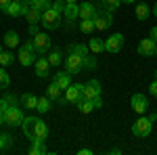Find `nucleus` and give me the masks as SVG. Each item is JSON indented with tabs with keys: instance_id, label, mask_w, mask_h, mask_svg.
Returning a JSON list of instances; mask_svg holds the SVG:
<instances>
[{
	"instance_id": "obj_27",
	"label": "nucleus",
	"mask_w": 157,
	"mask_h": 155,
	"mask_svg": "<svg viewBox=\"0 0 157 155\" xmlns=\"http://www.w3.org/2000/svg\"><path fill=\"white\" fill-rule=\"evenodd\" d=\"M61 61H63V55H61L59 48H57V50H50V55H48L50 67H57V65H61Z\"/></svg>"
},
{
	"instance_id": "obj_14",
	"label": "nucleus",
	"mask_w": 157,
	"mask_h": 155,
	"mask_svg": "<svg viewBox=\"0 0 157 155\" xmlns=\"http://www.w3.org/2000/svg\"><path fill=\"white\" fill-rule=\"evenodd\" d=\"M101 96V82L98 80H90L84 84V99H97Z\"/></svg>"
},
{
	"instance_id": "obj_7",
	"label": "nucleus",
	"mask_w": 157,
	"mask_h": 155,
	"mask_svg": "<svg viewBox=\"0 0 157 155\" xmlns=\"http://www.w3.org/2000/svg\"><path fill=\"white\" fill-rule=\"evenodd\" d=\"M94 25L97 29H107L113 25V13L107 11V9H98L97 15H94Z\"/></svg>"
},
{
	"instance_id": "obj_20",
	"label": "nucleus",
	"mask_w": 157,
	"mask_h": 155,
	"mask_svg": "<svg viewBox=\"0 0 157 155\" xmlns=\"http://www.w3.org/2000/svg\"><path fill=\"white\" fill-rule=\"evenodd\" d=\"M21 103H23V109H36L38 105V96L32 95V92H25L23 96H21Z\"/></svg>"
},
{
	"instance_id": "obj_48",
	"label": "nucleus",
	"mask_w": 157,
	"mask_h": 155,
	"mask_svg": "<svg viewBox=\"0 0 157 155\" xmlns=\"http://www.w3.org/2000/svg\"><path fill=\"white\" fill-rule=\"evenodd\" d=\"M0 52H2V44H0Z\"/></svg>"
},
{
	"instance_id": "obj_39",
	"label": "nucleus",
	"mask_w": 157,
	"mask_h": 155,
	"mask_svg": "<svg viewBox=\"0 0 157 155\" xmlns=\"http://www.w3.org/2000/svg\"><path fill=\"white\" fill-rule=\"evenodd\" d=\"M149 90H151V95H153V96H157V80L149 86Z\"/></svg>"
},
{
	"instance_id": "obj_44",
	"label": "nucleus",
	"mask_w": 157,
	"mask_h": 155,
	"mask_svg": "<svg viewBox=\"0 0 157 155\" xmlns=\"http://www.w3.org/2000/svg\"><path fill=\"white\" fill-rule=\"evenodd\" d=\"M2 124H4V115L0 113V126H2Z\"/></svg>"
},
{
	"instance_id": "obj_4",
	"label": "nucleus",
	"mask_w": 157,
	"mask_h": 155,
	"mask_svg": "<svg viewBox=\"0 0 157 155\" xmlns=\"http://www.w3.org/2000/svg\"><path fill=\"white\" fill-rule=\"evenodd\" d=\"M23 111L17 107V105H11L4 113V124H9L11 128H17V126H23Z\"/></svg>"
},
{
	"instance_id": "obj_36",
	"label": "nucleus",
	"mask_w": 157,
	"mask_h": 155,
	"mask_svg": "<svg viewBox=\"0 0 157 155\" xmlns=\"http://www.w3.org/2000/svg\"><path fill=\"white\" fill-rule=\"evenodd\" d=\"M11 107V103H9V99H0V113L4 115L6 113V109Z\"/></svg>"
},
{
	"instance_id": "obj_40",
	"label": "nucleus",
	"mask_w": 157,
	"mask_h": 155,
	"mask_svg": "<svg viewBox=\"0 0 157 155\" xmlns=\"http://www.w3.org/2000/svg\"><path fill=\"white\" fill-rule=\"evenodd\" d=\"M9 4H11V0H0V11H6Z\"/></svg>"
},
{
	"instance_id": "obj_22",
	"label": "nucleus",
	"mask_w": 157,
	"mask_h": 155,
	"mask_svg": "<svg viewBox=\"0 0 157 155\" xmlns=\"http://www.w3.org/2000/svg\"><path fill=\"white\" fill-rule=\"evenodd\" d=\"M149 15H151L149 4H147V2H138V4H136V17H138L140 21H145V19H149Z\"/></svg>"
},
{
	"instance_id": "obj_50",
	"label": "nucleus",
	"mask_w": 157,
	"mask_h": 155,
	"mask_svg": "<svg viewBox=\"0 0 157 155\" xmlns=\"http://www.w3.org/2000/svg\"><path fill=\"white\" fill-rule=\"evenodd\" d=\"M155 55H157V50H155Z\"/></svg>"
},
{
	"instance_id": "obj_49",
	"label": "nucleus",
	"mask_w": 157,
	"mask_h": 155,
	"mask_svg": "<svg viewBox=\"0 0 157 155\" xmlns=\"http://www.w3.org/2000/svg\"><path fill=\"white\" fill-rule=\"evenodd\" d=\"M155 80H157V72H155Z\"/></svg>"
},
{
	"instance_id": "obj_34",
	"label": "nucleus",
	"mask_w": 157,
	"mask_h": 155,
	"mask_svg": "<svg viewBox=\"0 0 157 155\" xmlns=\"http://www.w3.org/2000/svg\"><path fill=\"white\" fill-rule=\"evenodd\" d=\"M32 4H34V6H36L38 11H46V9H48L50 4H52V0H32Z\"/></svg>"
},
{
	"instance_id": "obj_30",
	"label": "nucleus",
	"mask_w": 157,
	"mask_h": 155,
	"mask_svg": "<svg viewBox=\"0 0 157 155\" xmlns=\"http://www.w3.org/2000/svg\"><path fill=\"white\" fill-rule=\"evenodd\" d=\"M9 84H11V76L6 73L4 67H0V90H6V88H9Z\"/></svg>"
},
{
	"instance_id": "obj_42",
	"label": "nucleus",
	"mask_w": 157,
	"mask_h": 155,
	"mask_svg": "<svg viewBox=\"0 0 157 155\" xmlns=\"http://www.w3.org/2000/svg\"><path fill=\"white\" fill-rule=\"evenodd\" d=\"M78 153H80V155H90V153H92V151H90V149H80Z\"/></svg>"
},
{
	"instance_id": "obj_17",
	"label": "nucleus",
	"mask_w": 157,
	"mask_h": 155,
	"mask_svg": "<svg viewBox=\"0 0 157 155\" xmlns=\"http://www.w3.org/2000/svg\"><path fill=\"white\" fill-rule=\"evenodd\" d=\"M52 82L59 86L61 90H67L69 86H71V73L69 72H63V73H55V78H52Z\"/></svg>"
},
{
	"instance_id": "obj_18",
	"label": "nucleus",
	"mask_w": 157,
	"mask_h": 155,
	"mask_svg": "<svg viewBox=\"0 0 157 155\" xmlns=\"http://www.w3.org/2000/svg\"><path fill=\"white\" fill-rule=\"evenodd\" d=\"M65 19H67V21H75V19H78V17H80V6H78V4H75V2H71V4H67V6H65Z\"/></svg>"
},
{
	"instance_id": "obj_43",
	"label": "nucleus",
	"mask_w": 157,
	"mask_h": 155,
	"mask_svg": "<svg viewBox=\"0 0 157 155\" xmlns=\"http://www.w3.org/2000/svg\"><path fill=\"white\" fill-rule=\"evenodd\" d=\"M121 2H126V4H132V2H136V0H121Z\"/></svg>"
},
{
	"instance_id": "obj_29",
	"label": "nucleus",
	"mask_w": 157,
	"mask_h": 155,
	"mask_svg": "<svg viewBox=\"0 0 157 155\" xmlns=\"http://www.w3.org/2000/svg\"><path fill=\"white\" fill-rule=\"evenodd\" d=\"M32 149H29V153L32 155H42L46 153V147H44V141H32Z\"/></svg>"
},
{
	"instance_id": "obj_24",
	"label": "nucleus",
	"mask_w": 157,
	"mask_h": 155,
	"mask_svg": "<svg viewBox=\"0 0 157 155\" xmlns=\"http://www.w3.org/2000/svg\"><path fill=\"white\" fill-rule=\"evenodd\" d=\"M4 42H6V46L9 48H15L17 46V44H19V34H17V32H6V34H4Z\"/></svg>"
},
{
	"instance_id": "obj_19",
	"label": "nucleus",
	"mask_w": 157,
	"mask_h": 155,
	"mask_svg": "<svg viewBox=\"0 0 157 155\" xmlns=\"http://www.w3.org/2000/svg\"><path fill=\"white\" fill-rule=\"evenodd\" d=\"M88 48H90L94 55H98V52H105V50H107V46H105V40H101V38H90V44H88Z\"/></svg>"
},
{
	"instance_id": "obj_23",
	"label": "nucleus",
	"mask_w": 157,
	"mask_h": 155,
	"mask_svg": "<svg viewBox=\"0 0 157 155\" xmlns=\"http://www.w3.org/2000/svg\"><path fill=\"white\" fill-rule=\"evenodd\" d=\"M50 107H52V101H50L48 96H40V99H38L36 111H40V113H48Z\"/></svg>"
},
{
	"instance_id": "obj_45",
	"label": "nucleus",
	"mask_w": 157,
	"mask_h": 155,
	"mask_svg": "<svg viewBox=\"0 0 157 155\" xmlns=\"http://www.w3.org/2000/svg\"><path fill=\"white\" fill-rule=\"evenodd\" d=\"M153 13H155V17H157V4H155V6H153Z\"/></svg>"
},
{
	"instance_id": "obj_9",
	"label": "nucleus",
	"mask_w": 157,
	"mask_h": 155,
	"mask_svg": "<svg viewBox=\"0 0 157 155\" xmlns=\"http://www.w3.org/2000/svg\"><path fill=\"white\" fill-rule=\"evenodd\" d=\"M65 96H67L69 103L78 105V103L84 99V84H71V86L65 90Z\"/></svg>"
},
{
	"instance_id": "obj_32",
	"label": "nucleus",
	"mask_w": 157,
	"mask_h": 155,
	"mask_svg": "<svg viewBox=\"0 0 157 155\" xmlns=\"http://www.w3.org/2000/svg\"><path fill=\"white\" fill-rule=\"evenodd\" d=\"M101 2H103V6H105V9H107V11H117V9H120V4H121V0H101Z\"/></svg>"
},
{
	"instance_id": "obj_11",
	"label": "nucleus",
	"mask_w": 157,
	"mask_h": 155,
	"mask_svg": "<svg viewBox=\"0 0 157 155\" xmlns=\"http://www.w3.org/2000/svg\"><path fill=\"white\" fill-rule=\"evenodd\" d=\"M155 50H157V42L151 36L145 38V40H140V44H138V55H140V57H153Z\"/></svg>"
},
{
	"instance_id": "obj_28",
	"label": "nucleus",
	"mask_w": 157,
	"mask_h": 155,
	"mask_svg": "<svg viewBox=\"0 0 157 155\" xmlns=\"http://www.w3.org/2000/svg\"><path fill=\"white\" fill-rule=\"evenodd\" d=\"M78 109H80L82 113H90V111L94 109V103H92V99H82V101L78 103Z\"/></svg>"
},
{
	"instance_id": "obj_21",
	"label": "nucleus",
	"mask_w": 157,
	"mask_h": 155,
	"mask_svg": "<svg viewBox=\"0 0 157 155\" xmlns=\"http://www.w3.org/2000/svg\"><path fill=\"white\" fill-rule=\"evenodd\" d=\"M4 13H6L9 17H21V15H23V6H21V2H13L11 0V4L6 6Z\"/></svg>"
},
{
	"instance_id": "obj_1",
	"label": "nucleus",
	"mask_w": 157,
	"mask_h": 155,
	"mask_svg": "<svg viewBox=\"0 0 157 155\" xmlns=\"http://www.w3.org/2000/svg\"><path fill=\"white\" fill-rule=\"evenodd\" d=\"M23 134L29 141H44V138L48 136V126L40 118L29 115V118L23 119Z\"/></svg>"
},
{
	"instance_id": "obj_6",
	"label": "nucleus",
	"mask_w": 157,
	"mask_h": 155,
	"mask_svg": "<svg viewBox=\"0 0 157 155\" xmlns=\"http://www.w3.org/2000/svg\"><path fill=\"white\" fill-rule=\"evenodd\" d=\"M71 50H75L82 61H84V69H97V59L94 57H90V48L86 46V44H75L71 46Z\"/></svg>"
},
{
	"instance_id": "obj_38",
	"label": "nucleus",
	"mask_w": 157,
	"mask_h": 155,
	"mask_svg": "<svg viewBox=\"0 0 157 155\" xmlns=\"http://www.w3.org/2000/svg\"><path fill=\"white\" fill-rule=\"evenodd\" d=\"M92 103H94V109H101V107H103V99H101V96L92 99Z\"/></svg>"
},
{
	"instance_id": "obj_37",
	"label": "nucleus",
	"mask_w": 157,
	"mask_h": 155,
	"mask_svg": "<svg viewBox=\"0 0 157 155\" xmlns=\"http://www.w3.org/2000/svg\"><path fill=\"white\" fill-rule=\"evenodd\" d=\"M38 32H40V29H38V23H29V36L34 38Z\"/></svg>"
},
{
	"instance_id": "obj_41",
	"label": "nucleus",
	"mask_w": 157,
	"mask_h": 155,
	"mask_svg": "<svg viewBox=\"0 0 157 155\" xmlns=\"http://www.w3.org/2000/svg\"><path fill=\"white\" fill-rule=\"evenodd\" d=\"M151 38H153V40H155V42H157V25H155V27H153V29H151Z\"/></svg>"
},
{
	"instance_id": "obj_47",
	"label": "nucleus",
	"mask_w": 157,
	"mask_h": 155,
	"mask_svg": "<svg viewBox=\"0 0 157 155\" xmlns=\"http://www.w3.org/2000/svg\"><path fill=\"white\" fill-rule=\"evenodd\" d=\"M13 2H23V0H13Z\"/></svg>"
},
{
	"instance_id": "obj_10",
	"label": "nucleus",
	"mask_w": 157,
	"mask_h": 155,
	"mask_svg": "<svg viewBox=\"0 0 157 155\" xmlns=\"http://www.w3.org/2000/svg\"><path fill=\"white\" fill-rule=\"evenodd\" d=\"M32 42H34V46H36L38 55H44V52H48V50H50V36H48V34H40V32H38Z\"/></svg>"
},
{
	"instance_id": "obj_8",
	"label": "nucleus",
	"mask_w": 157,
	"mask_h": 155,
	"mask_svg": "<svg viewBox=\"0 0 157 155\" xmlns=\"http://www.w3.org/2000/svg\"><path fill=\"white\" fill-rule=\"evenodd\" d=\"M82 69H84V61H82V57H80L75 50H71V52H69V57H67V61H65V72L80 73Z\"/></svg>"
},
{
	"instance_id": "obj_15",
	"label": "nucleus",
	"mask_w": 157,
	"mask_h": 155,
	"mask_svg": "<svg viewBox=\"0 0 157 155\" xmlns=\"http://www.w3.org/2000/svg\"><path fill=\"white\" fill-rule=\"evenodd\" d=\"M34 67H36V76H38V78H46V76H48V69H50V63H48V59H46V57L38 55Z\"/></svg>"
},
{
	"instance_id": "obj_35",
	"label": "nucleus",
	"mask_w": 157,
	"mask_h": 155,
	"mask_svg": "<svg viewBox=\"0 0 157 155\" xmlns=\"http://www.w3.org/2000/svg\"><path fill=\"white\" fill-rule=\"evenodd\" d=\"M65 6H67V2H65V0H55V2H52V9H57L59 13L65 11Z\"/></svg>"
},
{
	"instance_id": "obj_3",
	"label": "nucleus",
	"mask_w": 157,
	"mask_h": 155,
	"mask_svg": "<svg viewBox=\"0 0 157 155\" xmlns=\"http://www.w3.org/2000/svg\"><path fill=\"white\" fill-rule=\"evenodd\" d=\"M40 23L44 25L46 29H57L61 25V13L57 9H52V4H50L46 11L42 13V19H40Z\"/></svg>"
},
{
	"instance_id": "obj_2",
	"label": "nucleus",
	"mask_w": 157,
	"mask_h": 155,
	"mask_svg": "<svg viewBox=\"0 0 157 155\" xmlns=\"http://www.w3.org/2000/svg\"><path fill=\"white\" fill-rule=\"evenodd\" d=\"M17 59H19V63H21L23 67L34 65V63H36V59H38V50H36V46H34V42H25L23 46L19 48Z\"/></svg>"
},
{
	"instance_id": "obj_13",
	"label": "nucleus",
	"mask_w": 157,
	"mask_h": 155,
	"mask_svg": "<svg viewBox=\"0 0 157 155\" xmlns=\"http://www.w3.org/2000/svg\"><path fill=\"white\" fill-rule=\"evenodd\" d=\"M105 46H107V52H120L121 46H124V36H121V34L109 36L107 42H105Z\"/></svg>"
},
{
	"instance_id": "obj_46",
	"label": "nucleus",
	"mask_w": 157,
	"mask_h": 155,
	"mask_svg": "<svg viewBox=\"0 0 157 155\" xmlns=\"http://www.w3.org/2000/svg\"><path fill=\"white\" fill-rule=\"evenodd\" d=\"M65 2H67V4H71V2H78V0H65Z\"/></svg>"
},
{
	"instance_id": "obj_16",
	"label": "nucleus",
	"mask_w": 157,
	"mask_h": 155,
	"mask_svg": "<svg viewBox=\"0 0 157 155\" xmlns=\"http://www.w3.org/2000/svg\"><path fill=\"white\" fill-rule=\"evenodd\" d=\"M98 6L92 4V2H82L80 4V19H94Z\"/></svg>"
},
{
	"instance_id": "obj_31",
	"label": "nucleus",
	"mask_w": 157,
	"mask_h": 155,
	"mask_svg": "<svg viewBox=\"0 0 157 155\" xmlns=\"http://www.w3.org/2000/svg\"><path fill=\"white\" fill-rule=\"evenodd\" d=\"M13 61H15V55H11L9 50H2V52H0V65H2V67H9Z\"/></svg>"
},
{
	"instance_id": "obj_33",
	"label": "nucleus",
	"mask_w": 157,
	"mask_h": 155,
	"mask_svg": "<svg viewBox=\"0 0 157 155\" xmlns=\"http://www.w3.org/2000/svg\"><path fill=\"white\" fill-rule=\"evenodd\" d=\"M11 145H13V136L11 134H0V151L9 149Z\"/></svg>"
},
{
	"instance_id": "obj_12",
	"label": "nucleus",
	"mask_w": 157,
	"mask_h": 155,
	"mask_svg": "<svg viewBox=\"0 0 157 155\" xmlns=\"http://www.w3.org/2000/svg\"><path fill=\"white\" fill-rule=\"evenodd\" d=\"M130 103H132V109L136 111V113H140V115H143V113H145L147 109H149V103H147V96H145V95H140V92H136V95H132V101H130Z\"/></svg>"
},
{
	"instance_id": "obj_26",
	"label": "nucleus",
	"mask_w": 157,
	"mask_h": 155,
	"mask_svg": "<svg viewBox=\"0 0 157 155\" xmlns=\"http://www.w3.org/2000/svg\"><path fill=\"white\" fill-rule=\"evenodd\" d=\"M46 96H48L52 103H57V99L61 96V88H59V86H57L55 82H52V84L48 86V88H46Z\"/></svg>"
},
{
	"instance_id": "obj_5",
	"label": "nucleus",
	"mask_w": 157,
	"mask_h": 155,
	"mask_svg": "<svg viewBox=\"0 0 157 155\" xmlns=\"http://www.w3.org/2000/svg\"><path fill=\"white\" fill-rule=\"evenodd\" d=\"M151 128H153V122H151L149 118H138L132 124V134H134V136L145 138V136H149V134H151Z\"/></svg>"
},
{
	"instance_id": "obj_25",
	"label": "nucleus",
	"mask_w": 157,
	"mask_h": 155,
	"mask_svg": "<svg viewBox=\"0 0 157 155\" xmlns=\"http://www.w3.org/2000/svg\"><path fill=\"white\" fill-rule=\"evenodd\" d=\"M94 29H97L94 19H82V23H80V32H82V34H92Z\"/></svg>"
}]
</instances>
